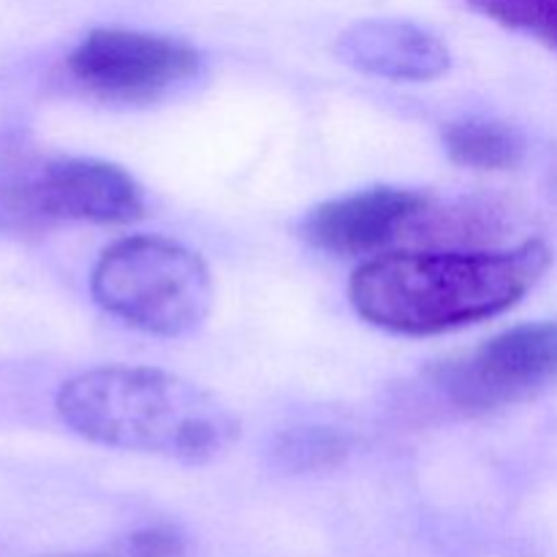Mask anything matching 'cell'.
Returning <instances> with one entry per match:
<instances>
[{"label":"cell","mask_w":557,"mask_h":557,"mask_svg":"<svg viewBox=\"0 0 557 557\" xmlns=\"http://www.w3.org/2000/svg\"><path fill=\"white\" fill-rule=\"evenodd\" d=\"M346 455V444L335 433H302L292 435L283 446V457L294 462V468H326Z\"/></svg>","instance_id":"obj_11"},{"label":"cell","mask_w":557,"mask_h":557,"mask_svg":"<svg viewBox=\"0 0 557 557\" xmlns=\"http://www.w3.org/2000/svg\"><path fill=\"white\" fill-rule=\"evenodd\" d=\"M476 14L557 52V0H466Z\"/></svg>","instance_id":"obj_10"},{"label":"cell","mask_w":557,"mask_h":557,"mask_svg":"<svg viewBox=\"0 0 557 557\" xmlns=\"http://www.w3.org/2000/svg\"><path fill=\"white\" fill-rule=\"evenodd\" d=\"M553 264L544 239L509 250L381 253L351 277L354 310L381 330L438 335L515 308Z\"/></svg>","instance_id":"obj_1"},{"label":"cell","mask_w":557,"mask_h":557,"mask_svg":"<svg viewBox=\"0 0 557 557\" xmlns=\"http://www.w3.org/2000/svg\"><path fill=\"white\" fill-rule=\"evenodd\" d=\"M131 553L136 557H183V539L172 528H145L131 536Z\"/></svg>","instance_id":"obj_12"},{"label":"cell","mask_w":557,"mask_h":557,"mask_svg":"<svg viewBox=\"0 0 557 557\" xmlns=\"http://www.w3.org/2000/svg\"><path fill=\"white\" fill-rule=\"evenodd\" d=\"M199 52L177 38L125 27L90 30L65 58L82 90L107 101H152L199 71Z\"/></svg>","instance_id":"obj_5"},{"label":"cell","mask_w":557,"mask_h":557,"mask_svg":"<svg viewBox=\"0 0 557 557\" xmlns=\"http://www.w3.org/2000/svg\"><path fill=\"white\" fill-rule=\"evenodd\" d=\"M444 147L460 166L479 172H506L522 161V139L504 123L462 120L444 131Z\"/></svg>","instance_id":"obj_9"},{"label":"cell","mask_w":557,"mask_h":557,"mask_svg":"<svg viewBox=\"0 0 557 557\" xmlns=\"http://www.w3.org/2000/svg\"><path fill=\"white\" fill-rule=\"evenodd\" d=\"M433 199L406 188H370L319 205L302 223V237L337 256H373L403 234L417 232Z\"/></svg>","instance_id":"obj_7"},{"label":"cell","mask_w":557,"mask_h":557,"mask_svg":"<svg viewBox=\"0 0 557 557\" xmlns=\"http://www.w3.org/2000/svg\"><path fill=\"white\" fill-rule=\"evenodd\" d=\"M27 226L60 221L134 223L145 215V196L125 169L92 158H30L25 180Z\"/></svg>","instance_id":"obj_6"},{"label":"cell","mask_w":557,"mask_h":557,"mask_svg":"<svg viewBox=\"0 0 557 557\" xmlns=\"http://www.w3.org/2000/svg\"><path fill=\"white\" fill-rule=\"evenodd\" d=\"M337 52L359 71L384 79L428 82L449 71V52L433 33L403 20H368L348 27Z\"/></svg>","instance_id":"obj_8"},{"label":"cell","mask_w":557,"mask_h":557,"mask_svg":"<svg viewBox=\"0 0 557 557\" xmlns=\"http://www.w3.org/2000/svg\"><path fill=\"white\" fill-rule=\"evenodd\" d=\"M90 292L114 319L161 337L196 330L212 308L205 261L185 245L152 234L109 245L92 267Z\"/></svg>","instance_id":"obj_3"},{"label":"cell","mask_w":557,"mask_h":557,"mask_svg":"<svg viewBox=\"0 0 557 557\" xmlns=\"http://www.w3.org/2000/svg\"><path fill=\"white\" fill-rule=\"evenodd\" d=\"M441 392L466 413H493L557 384V319L515 326L441 368Z\"/></svg>","instance_id":"obj_4"},{"label":"cell","mask_w":557,"mask_h":557,"mask_svg":"<svg viewBox=\"0 0 557 557\" xmlns=\"http://www.w3.org/2000/svg\"><path fill=\"white\" fill-rule=\"evenodd\" d=\"M58 417L82 438L112 449L210 462L239 438L228 406L201 386L158 368L109 364L58 392Z\"/></svg>","instance_id":"obj_2"}]
</instances>
